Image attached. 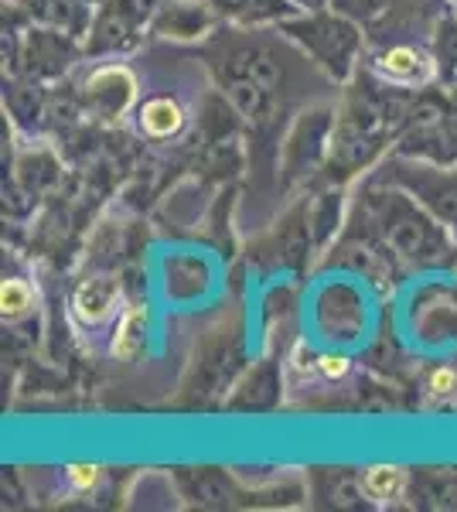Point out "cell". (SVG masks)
<instances>
[{"mask_svg": "<svg viewBox=\"0 0 457 512\" xmlns=\"http://www.w3.org/2000/svg\"><path fill=\"white\" fill-rule=\"evenodd\" d=\"M222 96L256 134H277L304 82L324 76L287 35L263 28L219 31L205 48Z\"/></svg>", "mask_w": 457, "mask_h": 512, "instance_id": "obj_1", "label": "cell"}, {"mask_svg": "<svg viewBox=\"0 0 457 512\" xmlns=\"http://www.w3.org/2000/svg\"><path fill=\"white\" fill-rule=\"evenodd\" d=\"M362 222L369 226L372 246L382 250L393 260H403L410 267H440V263L451 260L454 243L440 222L430 216L427 209L403 192L396 181L382 175V185H372L362 195Z\"/></svg>", "mask_w": 457, "mask_h": 512, "instance_id": "obj_2", "label": "cell"}, {"mask_svg": "<svg viewBox=\"0 0 457 512\" xmlns=\"http://www.w3.org/2000/svg\"><path fill=\"white\" fill-rule=\"evenodd\" d=\"M297 48L328 76V82H348L359 69L362 55V24L331 11H301L277 24Z\"/></svg>", "mask_w": 457, "mask_h": 512, "instance_id": "obj_3", "label": "cell"}, {"mask_svg": "<svg viewBox=\"0 0 457 512\" xmlns=\"http://www.w3.org/2000/svg\"><path fill=\"white\" fill-rule=\"evenodd\" d=\"M386 178L417 198L423 209L457 239V164L396 158L386 164Z\"/></svg>", "mask_w": 457, "mask_h": 512, "instance_id": "obj_4", "label": "cell"}, {"mask_svg": "<svg viewBox=\"0 0 457 512\" xmlns=\"http://www.w3.org/2000/svg\"><path fill=\"white\" fill-rule=\"evenodd\" d=\"M331 134H335V117H331L328 110H314V113H301V117H297L294 130H290V137L284 144L287 185L311 175L324 161V154H331Z\"/></svg>", "mask_w": 457, "mask_h": 512, "instance_id": "obj_5", "label": "cell"}, {"mask_svg": "<svg viewBox=\"0 0 457 512\" xmlns=\"http://www.w3.org/2000/svg\"><path fill=\"white\" fill-rule=\"evenodd\" d=\"M372 72L379 76L382 86L393 89H417L427 86L430 79L437 76V62L430 59V52L410 45V41H393V45H382L376 55H372Z\"/></svg>", "mask_w": 457, "mask_h": 512, "instance_id": "obj_6", "label": "cell"}, {"mask_svg": "<svg viewBox=\"0 0 457 512\" xmlns=\"http://www.w3.org/2000/svg\"><path fill=\"white\" fill-rule=\"evenodd\" d=\"M137 96V82L123 65H103L86 79V106L96 117H120Z\"/></svg>", "mask_w": 457, "mask_h": 512, "instance_id": "obj_7", "label": "cell"}, {"mask_svg": "<svg viewBox=\"0 0 457 512\" xmlns=\"http://www.w3.org/2000/svg\"><path fill=\"white\" fill-rule=\"evenodd\" d=\"M219 24V14L209 0H168L154 18V31L174 41H195Z\"/></svg>", "mask_w": 457, "mask_h": 512, "instance_id": "obj_8", "label": "cell"}, {"mask_svg": "<svg viewBox=\"0 0 457 512\" xmlns=\"http://www.w3.org/2000/svg\"><path fill=\"white\" fill-rule=\"evenodd\" d=\"M403 154H417L423 161L457 164V117L434 113L427 120H413V130L403 144Z\"/></svg>", "mask_w": 457, "mask_h": 512, "instance_id": "obj_9", "label": "cell"}, {"mask_svg": "<svg viewBox=\"0 0 457 512\" xmlns=\"http://www.w3.org/2000/svg\"><path fill=\"white\" fill-rule=\"evenodd\" d=\"M219 21L236 28H277L280 21L301 14V7L290 0H209Z\"/></svg>", "mask_w": 457, "mask_h": 512, "instance_id": "obj_10", "label": "cell"}, {"mask_svg": "<svg viewBox=\"0 0 457 512\" xmlns=\"http://www.w3.org/2000/svg\"><path fill=\"white\" fill-rule=\"evenodd\" d=\"M116 301H120V284L113 277H93V280H82L72 294V311L86 321V325H99L113 315Z\"/></svg>", "mask_w": 457, "mask_h": 512, "instance_id": "obj_11", "label": "cell"}, {"mask_svg": "<svg viewBox=\"0 0 457 512\" xmlns=\"http://www.w3.org/2000/svg\"><path fill=\"white\" fill-rule=\"evenodd\" d=\"M137 123L151 140H171L185 130V110L171 96H151L137 110Z\"/></svg>", "mask_w": 457, "mask_h": 512, "instance_id": "obj_12", "label": "cell"}, {"mask_svg": "<svg viewBox=\"0 0 457 512\" xmlns=\"http://www.w3.org/2000/svg\"><path fill=\"white\" fill-rule=\"evenodd\" d=\"M362 478V492L369 502H393L406 492V472L396 465H372L359 475Z\"/></svg>", "mask_w": 457, "mask_h": 512, "instance_id": "obj_13", "label": "cell"}, {"mask_svg": "<svg viewBox=\"0 0 457 512\" xmlns=\"http://www.w3.org/2000/svg\"><path fill=\"white\" fill-rule=\"evenodd\" d=\"M144 335H147V311H127L120 321V328H116V338H113V355H120V359H130V355L140 352V345H144Z\"/></svg>", "mask_w": 457, "mask_h": 512, "instance_id": "obj_14", "label": "cell"}, {"mask_svg": "<svg viewBox=\"0 0 457 512\" xmlns=\"http://www.w3.org/2000/svg\"><path fill=\"white\" fill-rule=\"evenodd\" d=\"M423 393L437 403H451L457 400V366H437L430 369L427 379H423Z\"/></svg>", "mask_w": 457, "mask_h": 512, "instance_id": "obj_15", "label": "cell"}, {"mask_svg": "<svg viewBox=\"0 0 457 512\" xmlns=\"http://www.w3.org/2000/svg\"><path fill=\"white\" fill-rule=\"evenodd\" d=\"M328 7L359 24H372L389 11V0H328Z\"/></svg>", "mask_w": 457, "mask_h": 512, "instance_id": "obj_16", "label": "cell"}, {"mask_svg": "<svg viewBox=\"0 0 457 512\" xmlns=\"http://www.w3.org/2000/svg\"><path fill=\"white\" fill-rule=\"evenodd\" d=\"M0 308H4V318H21L31 308V287L24 280H4Z\"/></svg>", "mask_w": 457, "mask_h": 512, "instance_id": "obj_17", "label": "cell"}, {"mask_svg": "<svg viewBox=\"0 0 457 512\" xmlns=\"http://www.w3.org/2000/svg\"><path fill=\"white\" fill-rule=\"evenodd\" d=\"M96 478H99V468H93V465H72V468H69V482L76 485L79 492L93 489Z\"/></svg>", "mask_w": 457, "mask_h": 512, "instance_id": "obj_18", "label": "cell"}, {"mask_svg": "<svg viewBox=\"0 0 457 512\" xmlns=\"http://www.w3.org/2000/svg\"><path fill=\"white\" fill-rule=\"evenodd\" d=\"M318 369H321L324 379H342L348 373V359H345V355H321Z\"/></svg>", "mask_w": 457, "mask_h": 512, "instance_id": "obj_19", "label": "cell"}, {"mask_svg": "<svg viewBox=\"0 0 457 512\" xmlns=\"http://www.w3.org/2000/svg\"><path fill=\"white\" fill-rule=\"evenodd\" d=\"M290 4H297L301 11H324V7H328V0H290Z\"/></svg>", "mask_w": 457, "mask_h": 512, "instance_id": "obj_20", "label": "cell"}]
</instances>
